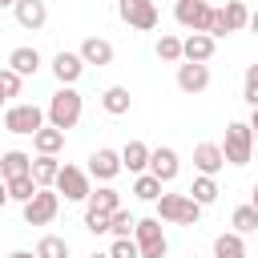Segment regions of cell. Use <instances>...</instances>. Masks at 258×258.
<instances>
[{
  "instance_id": "cell-1",
  "label": "cell",
  "mask_w": 258,
  "mask_h": 258,
  "mask_svg": "<svg viewBox=\"0 0 258 258\" xmlns=\"http://www.w3.org/2000/svg\"><path fill=\"white\" fill-rule=\"evenodd\" d=\"M81 113H85V101H81V93L73 89V85H60L56 93H52V101H48V109H44V117H48V125L52 129H73L77 121H81Z\"/></svg>"
},
{
  "instance_id": "cell-2",
  "label": "cell",
  "mask_w": 258,
  "mask_h": 258,
  "mask_svg": "<svg viewBox=\"0 0 258 258\" xmlns=\"http://www.w3.org/2000/svg\"><path fill=\"white\" fill-rule=\"evenodd\" d=\"M202 206L189 194H161L157 198V222H173V226H198Z\"/></svg>"
},
{
  "instance_id": "cell-3",
  "label": "cell",
  "mask_w": 258,
  "mask_h": 258,
  "mask_svg": "<svg viewBox=\"0 0 258 258\" xmlns=\"http://www.w3.org/2000/svg\"><path fill=\"white\" fill-rule=\"evenodd\" d=\"M222 157H226V165H246V161L254 157V133H250L246 121H230V125H226Z\"/></svg>"
},
{
  "instance_id": "cell-4",
  "label": "cell",
  "mask_w": 258,
  "mask_h": 258,
  "mask_svg": "<svg viewBox=\"0 0 258 258\" xmlns=\"http://www.w3.org/2000/svg\"><path fill=\"white\" fill-rule=\"evenodd\" d=\"M133 242H137V254L141 258H165L169 254V242H165V230H161L157 218H137Z\"/></svg>"
},
{
  "instance_id": "cell-5",
  "label": "cell",
  "mask_w": 258,
  "mask_h": 258,
  "mask_svg": "<svg viewBox=\"0 0 258 258\" xmlns=\"http://www.w3.org/2000/svg\"><path fill=\"white\" fill-rule=\"evenodd\" d=\"M250 24V8L242 0H226L222 8H214V20H210V36H230V32H242Z\"/></svg>"
},
{
  "instance_id": "cell-6",
  "label": "cell",
  "mask_w": 258,
  "mask_h": 258,
  "mask_svg": "<svg viewBox=\"0 0 258 258\" xmlns=\"http://www.w3.org/2000/svg\"><path fill=\"white\" fill-rule=\"evenodd\" d=\"M52 189L56 194H64V202H89V194H93V181H89V173L81 169V165H60V173H56V181H52Z\"/></svg>"
},
{
  "instance_id": "cell-7",
  "label": "cell",
  "mask_w": 258,
  "mask_h": 258,
  "mask_svg": "<svg viewBox=\"0 0 258 258\" xmlns=\"http://www.w3.org/2000/svg\"><path fill=\"white\" fill-rule=\"evenodd\" d=\"M173 20L189 32H210V20H214V4L210 0H177L173 4Z\"/></svg>"
},
{
  "instance_id": "cell-8",
  "label": "cell",
  "mask_w": 258,
  "mask_h": 258,
  "mask_svg": "<svg viewBox=\"0 0 258 258\" xmlns=\"http://www.w3.org/2000/svg\"><path fill=\"white\" fill-rule=\"evenodd\" d=\"M40 125H44V109H40V105H8V109H4V129H8V133L32 137Z\"/></svg>"
},
{
  "instance_id": "cell-9",
  "label": "cell",
  "mask_w": 258,
  "mask_h": 258,
  "mask_svg": "<svg viewBox=\"0 0 258 258\" xmlns=\"http://www.w3.org/2000/svg\"><path fill=\"white\" fill-rule=\"evenodd\" d=\"M60 214V194L56 189H36L32 202H24V222L28 226H48Z\"/></svg>"
},
{
  "instance_id": "cell-10",
  "label": "cell",
  "mask_w": 258,
  "mask_h": 258,
  "mask_svg": "<svg viewBox=\"0 0 258 258\" xmlns=\"http://www.w3.org/2000/svg\"><path fill=\"white\" fill-rule=\"evenodd\" d=\"M117 16L129 28H137V32H153L157 28V4L153 0H121L117 4Z\"/></svg>"
},
{
  "instance_id": "cell-11",
  "label": "cell",
  "mask_w": 258,
  "mask_h": 258,
  "mask_svg": "<svg viewBox=\"0 0 258 258\" xmlns=\"http://www.w3.org/2000/svg\"><path fill=\"white\" fill-rule=\"evenodd\" d=\"M145 173H153L161 185H169L177 173H181V161H177V149H169V145H161V149H149V169Z\"/></svg>"
},
{
  "instance_id": "cell-12",
  "label": "cell",
  "mask_w": 258,
  "mask_h": 258,
  "mask_svg": "<svg viewBox=\"0 0 258 258\" xmlns=\"http://www.w3.org/2000/svg\"><path fill=\"white\" fill-rule=\"evenodd\" d=\"M89 177H97L101 185H109L117 173H121V153L117 149H97L93 157H89V169H85Z\"/></svg>"
},
{
  "instance_id": "cell-13",
  "label": "cell",
  "mask_w": 258,
  "mask_h": 258,
  "mask_svg": "<svg viewBox=\"0 0 258 258\" xmlns=\"http://www.w3.org/2000/svg\"><path fill=\"white\" fill-rule=\"evenodd\" d=\"M214 48H218V40H214L210 32H189V36L181 40V60H189V64H206V60L214 56Z\"/></svg>"
},
{
  "instance_id": "cell-14",
  "label": "cell",
  "mask_w": 258,
  "mask_h": 258,
  "mask_svg": "<svg viewBox=\"0 0 258 258\" xmlns=\"http://www.w3.org/2000/svg\"><path fill=\"white\" fill-rule=\"evenodd\" d=\"M12 12H16V24H20V28L40 32V28L48 24V4H44V0H16Z\"/></svg>"
},
{
  "instance_id": "cell-15",
  "label": "cell",
  "mask_w": 258,
  "mask_h": 258,
  "mask_svg": "<svg viewBox=\"0 0 258 258\" xmlns=\"http://www.w3.org/2000/svg\"><path fill=\"white\" fill-rule=\"evenodd\" d=\"M194 165H198V173H202V177H214V173L226 165L222 145H218V141H198V145H194Z\"/></svg>"
},
{
  "instance_id": "cell-16",
  "label": "cell",
  "mask_w": 258,
  "mask_h": 258,
  "mask_svg": "<svg viewBox=\"0 0 258 258\" xmlns=\"http://www.w3.org/2000/svg\"><path fill=\"white\" fill-rule=\"evenodd\" d=\"M206 85H210V64H189V60L177 64V89H181V93L194 97V93H202Z\"/></svg>"
},
{
  "instance_id": "cell-17",
  "label": "cell",
  "mask_w": 258,
  "mask_h": 258,
  "mask_svg": "<svg viewBox=\"0 0 258 258\" xmlns=\"http://www.w3.org/2000/svg\"><path fill=\"white\" fill-rule=\"evenodd\" d=\"M77 56L85 60V64H113V44L105 40V36H85L81 40V48H77Z\"/></svg>"
},
{
  "instance_id": "cell-18",
  "label": "cell",
  "mask_w": 258,
  "mask_h": 258,
  "mask_svg": "<svg viewBox=\"0 0 258 258\" xmlns=\"http://www.w3.org/2000/svg\"><path fill=\"white\" fill-rule=\"evenodd\" d=\"M81 73H85V60H81L77 52H64V48H60V52L52 56V77H56L60 85H77Z\"/></svg>"
},
{
  "instance_id": "cell-19",
  "label": "cell",
  "mask_w": 258,
  "mask_h": 258,
  "mask_svg": "<svg viewBox=\"0 0 258 258\" xmlns=\"http://www.w3.org/2000/svg\"><path fill=\"white\" fill-rule=\"evenodd\" d=\"M8 69H12L16 77H36V69H40V52H36L32 44H20V48L8 52Z\"/></svg>"
},
{
  "instance_id": "cell-20",
  "label": "cell",
  "mask_w": 258,
  "mask_h": 258,
  "mask_svg": "<svg viewBox=\"0 0 258 258\" xmlns=\"http://www.w3.org/2000/svg\"><path fill=\"white\" fill-rule=\"evenodd\" d=\"M101 109H105L109 117H125V113L133 109V97H129V89H125V85H109V89L101 93Z\"/></svg>"
},
{
  "instance_id": "cell-21",
  "label": "cell",
  "mask_w": 258,
  "mask_h": 258,
  "mask_svg": "<svg viewBox=\"0 0 258 258\" xmlns=\"http://www.w3.org/2000/svg\"><path fill=\"white\" fill-rule=\"evenodd\" d=\"M32 149H36V153H44V157H56V153L64 149V133H60V129H52V125H40V129L32 133Z\"/></svg>"
},
{
  "instance_id": "cell-22",
  "label": "cell",
  "mask_w": 258,
  "mask_h": 258,
  "mask_svg": "<svg viewBox=\"0 0 258 258\" xmlns=\"http://www.w3.org/2000/svg\"><path fill=\"white\" fill-rule=\"evenodd\" d=\"M121 169L145 173V169H149V145H145V141H129V145L121 149Z\"/></svg>"
},
{
  "instance_id": "cell-23",
  "label": "cell",
  "mask_w": 258,
  "mask_h": 258,
  "mask_svg": "<svg viewBox=\"0 0 258 258\" xmlns=\"http://www.w3.org/2000/svg\"><path fill=\"white\" fill-rule=\"evenodd\" d=\"M32 169V157L24 153V149H8L4 157H0V177L4 181H12V177H24Z\"/></svg>"
},
{
  "instance_id": "cell-24",
  "label": "cell",
  "mask_w": 258,
  "mask_h": 258,
  "mask_svg": "<svg viewBox=\"0 0 258 258\" xmlns=\"http://www.w3.org/2000/svg\"><path fill=\"white\" fill-rule=\"evenodd\" d=\"M28 173H32V181H36L40 189H52V181H56V173H60V161H56V157H44V153H36Z\"/></svg>"
},
{
  "instance_id": "cell-25",
  "label": "cell",
  "mask_w": 258,
  "mask_h": 258,
  "mask_svg": "<svg viewBox=\"0 0 258 258\" xmlns=\"http://www.w3.org/2000/svg\"><path fill=\"white\" fill-rule=\"evenodd\" d=\"M214 258H246V242H242V234H218L214 238Z\"/></svg>"
},
{
  "instance_id": "cell-26",
  "label": "cell",
  "mask_w": 258,
  "mask_h": 258,
  "mask_svg": "<svg viewBox=\"0 0 258 258\" xmlns=\"http://www.w3.org/2000/svg\"><path fill=\"white\" fill-rule=\"evenodd\" d=\"M89 210H97V214H113V210H121V194H117L113 185H101V189L89 194Z\"/></svg>"
},
{
  "instance_id": "cell-27",
  "label": "cell",
  "mask_w": 258,
  "mask_h": 258,
  "mask_svg": "<svg viewBox=\"0 0 258 258\" xmlns=\"http://www.w3.org/2000/svg\"><path fill=\"white\" fill-rule=\"evenodd\" d=\"M189 198H194L202 210H206V206H214V202H218V181L198 173V177H194V185H189Z\"/></svg>"
},
{
  "instance_id": "cell-28",
  "label": "cell",
  "mask_w": 258,
  "mask_h": 258,
  "mask_svg": "<svg viewBox=\"0 0 258 258\" xmlns=\"http://www.w3.org/2000/svg\"><path fill=\"white\" fill-rule=\"evenodd\" d=\"M4 185H8V202H20V206H24V202H32V194L40 189V185L32 181V173H24V177H12V181H4Z\"/></svg>"
},
{
  "instance_id": "cell-29",
  "label": "cell",
  "mask_w": 258,
  "mask_h": 258,
  "mask_svg": "<svg viewBox=\"0 0 258 258\" xmlns=\"http://www.w3.org/2000/svg\"><path fill=\"white\" fill-rule=\"evenodd\" d=\"M230 226H234V234H254L258 230V210L254 206H238L230 214Z\"/></svg>"
},
{
  "instance_id": "cell-30",
  "label": "cell",
  "mask_w": 258,
  "mask_h": 258,
  "mask_svg": "<svg viewBox=\"0 0 258 258\" xmlns=\"http://www.w3.org/2000/svg\"><path fill=\"white\" fill-rule=\"evenodd\" d=\"M36 258H69V242L60 234H44L36 242Z\"/></svg>"
},
{
  "instance_id": "cell-31",
  "label": "cell",
  "mask_w": 258,
  "mask_h": 258,
  "mask_svg": "<svg viewBox=\"0 0 258 258\" xmlns=\"http://www.w3.org/2000/svg\"><path fill=\"white\" fill-rule=\"evenodd\" d=\"M133 226H137V218L129 210H113L109 214V234L113 238H133Z\"/></svg>"
},
{
  "instance_id": "cell-32",
  "label": "cell",
  "mask_w": 258,
  "mask_h": 258,
  "mask_svg": "<svg viewBox=\"0 0 258 258\" xmlns=\"http://www.w3.org/2000/svg\"><path fill=\"white\" fill-rule=\"evenodd\" d=\"M157 56H161V60H169V64H177V60H181V36L161 32V36H157Z\"/></svg>"
},
{
  "instance_id": "cell-33",
  "label": "cell",
  "mask_w": 258,
  "mask_h": 258,
  "mask_svg": "<svg viewBox=\"0 0 258 258\" xmlns=\"http://www.w3.org/2000/svg\"><path fill=\"white\" fill-rule=\"evenodd\" d=\"M133 194H137L141 202H157V198H161V181H157L153 173H137V181H133Z\"/></svg>"
},
{
  "instance_id": "cell-34",
  "label": "cell",
  "mask_w": 258,
  "mask_h": 258,
  "mask_svg": "<svg viewBox=\"0 0 258 258\" xmlns=\"http://www.w3.org/2000/svg\"><path fill=\"white\" fill-rule=\"evenodd\" d=\"M242 101L250 109H258V60L246 64V77H242Z\"/></svg>"
},
{
  "instance_id": "cell-35",
  "label": "cell",
  "mask_w": 258,
  "mask_h": 258,
  "mask_svg": "<svg viewBox=\"0 0 258 258\" xmlns=\"http://www.w3.org/2000/svg\"><path fill=\"white\" fill-rule=\"evenodd\" d=\"M20 85H24V77H16L12 69H0V93L12 101V97H20Z\"/></svg>"
},
{
  "instance_id": "cell-36",
  "label": "cell",
  "mask_w": 258,
  "mask_h": 258,
  "mask_svg": "<svg viewBox=\"0 0 258 258\" xmlns=\"http://www.w3.org/2000/svg\"><path fill=\"white\" fill-rule=\"evenodd\" d=\"M109 258H141V254H137V242H133V238H113Z\"/></svg>"
},
{
  "instance_id": "cell-37",
  "label": "cell",
  "mask_w": 258,
  "mask_h": 258,
  "mask_svg": "<svg viewBox=\"0 0 258 258\" xmlns=\"http://www.w3.org/2000/svg\"><path fill=\"white\" fill-rule=\"evenodd\" d=\"M85 230H89V234H109V214L85 210Z\"/></svg>"
},
{
  "instance_id": "cell-38",
  "label": "cell",
  "mask_w": 258,
  "mask_h": 258,
  "mask_svg": "<svg viewBox=\"0 0 258 258\" xmlns=\"http://www.w3.org/2000/svg\"><path fill=\"white\" fill-rule=\"evenodd\" d=\"M246 125H250V133H254V145H258V109L250 113V121H246Z\"/></svg>"
},
{
  "instance_id": "cell-39",
  "label": "cell",
  "mask_w": 258,
  "mask_h": 258,
  "mask_svg": "<svg viewBox=\"0 0 258 258\" xmlns=\"http://www.w3.org/2000/svg\"><path fill=\"white\" fill-rule=\"evenodd\" d=\"M8 206V185H4V177H0V210Z\"/></svg>"
},
{
  "instance_id": "cell-40",
  "label": "cell",
  "mask_w": 258,
  "mask_h": 258,
  "mask_svg": "<svg viewBox=\"0 0 258 258\" xmlns=\"http://www.w3.org/2000/svg\"><path fill=\"white\" fill-rule=\"evenodd\" d=\"M8 258H36V254H32V250H12Z\"/></svg>"
},
{
  "instance_id": "cell-41",
  "label": "cell",
  "mask_w": 258,
  "mask_h": 258,
  "mask_svg": "<svg viewBox=\"0 0 258 258\" xmlns=\"http://www.w3.org/2000/svg\"><path fill=\"white\" fill-rule=\"evenodd\" d=\"M246 28H250V32L258 36V12H250V24H246Z\"/></svg>"
},
{
  "instance_id": "cell-42",
  "label": "cell",
  "mask_w": 258,
  "mask_h": 258,
  "mask_svg": "<svg viewBox=\"0 0 258 258\" xmlns=\"http://www.w3.org/2000/svg\"><path fill=\"white\" fill-rule=\"evenodd\" d=\"M250 206L258 210V181H254V194H250Z\"/></svg>"
},
{
  "instance_id": "cell-43",
  "label": "cell",
  "mask_w": 258,
  "mask_h": 258,
  "mask_svg": "<svg viewBox=\"0 0 258 258\" xmlns=\"http://www.w3.org/2000/svg\"><path fill=\"white\" fill-rule=\"evenodd\" d=\"M12 4H16V0H0V8H12Z\"/></svg>"
},
{
  "instance_id": "cell-44",
  "label": "cell",
  "mask_w": 258,
  "mask_h": 258,
  "mask_svg": "<svg viewBox=\"0 0 258 258\" xmlns=\"http://www.w3.org/2000/svg\"><path fill=\"white\" fill-rule=\"evenodd\" d=\"M4 101H8V97H4V93H0V105H4Z\"/></svg>"
},
{
  "instance_id": "cell-45",
  "label": "cell",
  "mask_w": 258,
  "mask_h": 258,
  "mask_svg": "<svg viewBox=\"0 0 258 258\" xmlns=\"http://www.w3.org/2000/svg\"><path fill=\"white\" fill-rule=\"evenodd\" d=\"M93 258H109V254H93Z\"/></svg>"
}]
</instances>
